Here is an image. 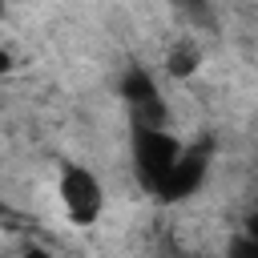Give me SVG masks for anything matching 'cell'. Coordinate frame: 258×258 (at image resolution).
I'll return each instance as SVG.
<instances>
[{
    "mask_svg": "<svg viewBox=\"0 0 258 258\" xmlns=\"http://www.w3.org/2000/svg\"><path fill=\"white\" fill-rule=\"evenodd\" d=\"M177 157H181V145L165 133V125H137L133 121V169L145 189H157Z\"/></svg>",
    "mask_w": 258,
    "mask_h": 258,
    "instance_id": "obj_1",
    "label": "cell"
},
{
    "mask_svg": "<svg viewBox=\"0 0 258 258\" xmlns=\"http://www.w3.org/2000/svg\"><path fill=\"white\" fill-rule=\"evenodd\" d=\"M60 206H64V214H69L77 226L97 222V214H101V206H105L101 181H97L85 165H64V169H60Z\"/></svg>",
    "mask_w": 258,
    "mask_h": 258,
    "instance_id": "obj_2",
    "label": "cell"
},
{
    "mask_svg": "<svg viewBox=\"0 0 258 258\" xmlns=\"http://www.w3.org/2000/svg\"><path fill=\"white\" fill-rule=\"evenodd\" d=\"M206 169H210V141H202V145H194V149H181V157L173 161V169L161 177V185H157L153 194H157L161 202H181V198H189V194L202 185Z\"/></svg>",
    "mask_w": 258,
    "mask_h": 258,
    "instance_id": "obj_3",
    "label": "cell"
},
{
    "mask_svg": "<svg viewBox=\"0 0 258 258\" xmlns=\"http://www.w3.org/2000/svg\"><path fill=\"white\" fill-rule=\"evenodd\" d=\"M121 97H125V105H129V113H133L137 125H165V105H161V97H157L153 77H149L141 64H129V69H125V77H121Z\"/></svg>",
    "mask_w": 258,
    "mask_h": 258,
    "instance_id": "obj_4",
    "label": "cell"
},
{
    "mask_svg": "<svg viewBox=\"0 0 258 258\" xmlns=\"http://www.w3.org/2000/svg\"><path fill=\"white\" fill-rule=\"evenodd\" d=\"M198 60H202V52L194 48V40H181V44H173V48H169L165 69H169V77H189V73L198 69Z\"/></svg>",
    "mask_w": 258,
    "mask_h": 258,
    "instance_id": "obj_5",
    "label": "cell"
},
{
    "mask_svg": "<svg viewBox=\"0 0 258 258\" xmlns=\"http://www.w3.org/2000/svg\"><path fill=\"white\" fill-rule=\"evenodd\" d=\"M173 8H177V12L185 16V20L202 24V28H206V24L214 20V16H210V0H173Z\"/></svg>",
    "mask_w": 258,
    "mask_h": 258,
    "instance_id": "obj_6",
    "label": "cell"
},
{
    "mask_svg": "<svg viewBox=\"0 0 258 258\" xmlns=\"http://www.w3.org/2000/svg\"><path fill=\"white\" fill-rule=\"evenodd\" d=\"M234 254H258V210L246 218V238L234 242Z\"/></svg>",
    "mask_w": 258,
    "mask_h": 258,
    "instance_id": "obj_7",
    "label": "cell"
}]
</instances>
